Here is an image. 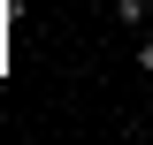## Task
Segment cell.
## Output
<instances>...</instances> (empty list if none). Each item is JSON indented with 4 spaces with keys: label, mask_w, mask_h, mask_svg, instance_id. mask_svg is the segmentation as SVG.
I'll list each match as a JSON object with an SVG mask.
<instances>
[{
    "label": "cell",
    "mask_w": 153,
    "mask_h": 145,
    "mask_svg": "<svg viewBox=\"0 0 153 145\" xmlns=\"http://www.w3.org/2000/svg\"><path fill=\"white\" fill-rule=\"evenodd\" d=\"M153 16V0H123V23H146Z\"/></svg>",
    "instance_id": "6da1fadb"
},
{
    "label": "cell",
    "mask_w": 153,
    "mask_h": 145,
    "mask_svg": "<svg viewBox=\"0 0 153 145\" xmlns=\"http://www.w3.org/2000/svg\"><path fill=\"white\" fill-rule=\"evenodd\" d=\"M138 69H146V76H153V38H146V46H138Z\"/></svg>",
    "instance_id": "7a4b0ae2"
}]
</instances>
